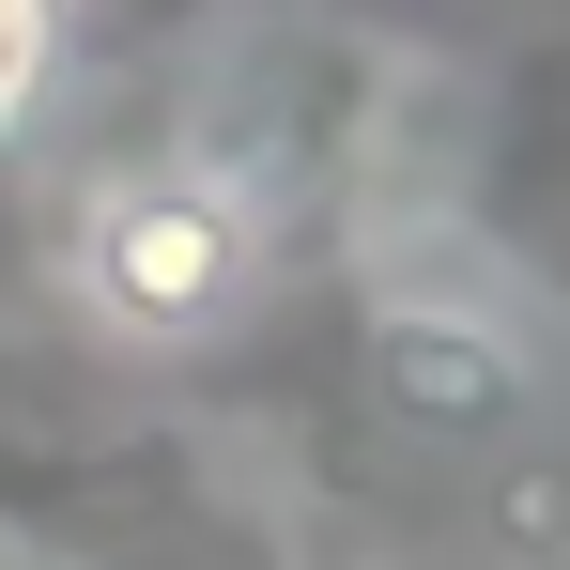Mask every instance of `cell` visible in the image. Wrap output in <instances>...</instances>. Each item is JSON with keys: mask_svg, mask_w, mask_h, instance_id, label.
<instances>
[{"mask_svg": "<svg viewBox=\"0 0 570 570\" xmlns=\"http://www.w3.org/2000/svg\"><path fill=\"white\" fill-rule=\"evenodd\" d=\"M263 200L232 186L216 155H139V170H108L78 200V232H62V278L94 308L108 340H139V355H186L216 340L247 293H263Z\"/></svg>", "mask_w": 570, "mask_h": 570, "instance_id": "1", "label": "cell"}, {"mask_svg": "<svg viewBox=\"0 0 570 570\" xmlns=\"http://www.w3.org/2000/svg\"><path fill=\"white\" fill-rule=\"evenodd\" d=\"M355 371L416 448H509L540 416V340L463 278H371L355 308Z\"/></svg>", "mask_w": 570, "mask_h": 570, "instance_id": "2", "label": "cell"}, {"mask_svg": "<svg viewBox=\"0 0 570 570\" xmlns=\"http://www.w3.org/2000/svg\"><path fill=\"white\" fill-rule=\"evenodd\" d=\"M62 31H78V0H0V155L47 124L62 94Z\"/></svg>", "mask_w": 570, "mask_h": 570, "instance_id": "3", "label": "cell"}, {"mask_svg": "<svg viewBox=\"0 0 570 570\" xmlns=\"http://www.w3.org/2000/svg\"><path fill=\"white\" fill-rule=\"evenodd\" d=\"M478 524H493V556H524V570H570V463H509Z\"/></svg>", "mask_w": 570, "mask_h": 570, "instance_id": "4", "label": "cell"}]
</instances>
